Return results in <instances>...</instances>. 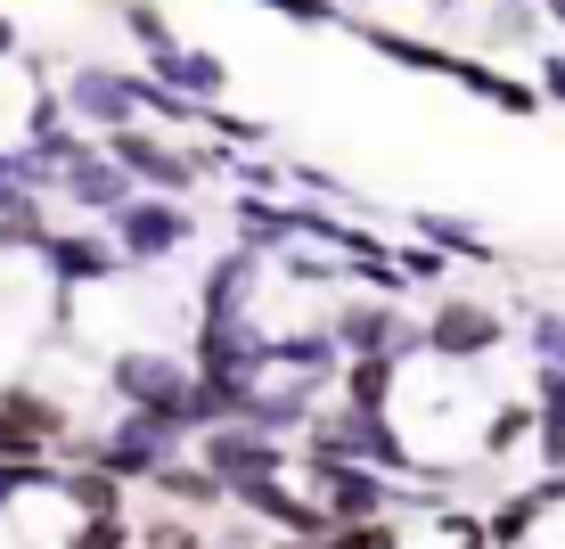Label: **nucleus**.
Listing matches in <instances>:
<instances>
[]
</instances>
